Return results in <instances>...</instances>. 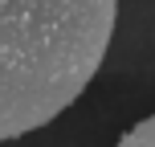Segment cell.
I'll return each mask as SVG.
<instances>
[{"label": "cell", "instance_id": "6da1fadb", "mask_svg": "<svg viewBox=\"0 0 155 147\" xmlns=\"http://www.w3.org/2000/svg\"><path fill=\"white\" fill-rule=\"evenodd\" d=\"M118 0H0V143L53 123L98 74Z\"/></svg>", "mask_w": 155, "mask_h": 147}, {"label": "cell", "instance_id": "7a4b0ae2", "mask_svg": "<svg viewBox=\"0 0 155 147\" xmlns=\"http://www.w3.org/2000/svg\"><path fill=\"white\" fill-rule=\"evenodd\" d=\"M114 147H155V115H151V119H143V123H135V127H131V131H127Z\"/></svg>", "mask_w": 155, "mask_h": 147}]
</instances>
